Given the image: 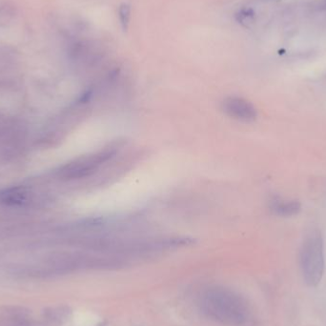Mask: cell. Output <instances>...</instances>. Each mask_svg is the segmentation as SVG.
Returning <instances> with one entry per match:
<instances>
[{"label": "cell", "mask_w": 326, "mask_h": 326, "mask_svg": "<svg viewBox=\"0 0 326 326\" xmlns=\"http://www.w3.org/2000/svg\"><path fill=\"white\" fill-rule=\"evenodd\" d=\"M118 18L123 31H127L131 20V7L127 3H122L118 8Z\"/></svg>", "instance_id": "8"}, {"label": "cell", "mask_w": 326, "mask_h": 326, "mask_svg": "<svg viewBox=\"0 0 326 326\" xmlns=\"http://www.w3.org/2000/svg\"><path fill=\"white\" fill-rule=\"evenodd\" d=\"M201 307L209 318L223 324L244 326L252 319V311L244 299L222 287L210 288L205 292Z\"/></svg>", "instance_id": "1"}, {"label": "cell", "mask_w": 326, "mask_h": 326, "mask_svg": "<svg viewBox=\"0 0 326 326\" xmlns=\"http://www.w3.org/2000/svg\"><path fill=\"white\" fill-rule=\"evenodd\" d=\"M271 211L280 217H292L298 215L302 210V204L297 200L274 199L270 204Z\"/></svg>", "instance_id": "6"}, {"label": "cell", "mask_w": 326, "mask_h": 326, "mask_svg": "<svg viewBox=\"0 0 326 326\" xmlns=\"http://www.w3.org/2000/svg\"><path fill=\"white\" fill-rule=\"evenodd\" d=\"M118 144H110L98 151L77 158L62 165L57 174L63 180H76L89 177L113 161L120 150Z\"/></svg>", "instance_id": "3"}, {"label": "cell", "mask_w": 326, "mask_h": 326, "mask_svg": "<svg viewBox=\"0 0 326 326\" xmlns=\"http://www.w3.org/2000/svg\"><path fill=\"white\" fill-rule=\"evenodd\" d=\"M222 109L227 117L240 122L251 123L257 117L256 107L249 100L240 96H228L224 98Z\"/></svg>", "instance_id": "4"}, {"label": "cell", "mask_w": 326, "mask_h": 326, "mask_svg": "<svg viewBox=\"0 0 326 326\" xmlns=\"http://www.w3.org/2000/svg\"><path fill=\"white\" fill-rule=\"evenodd\" d=\"M325 7H326V0L325 1Z\"/></svg>", "instance_id": "11"}, {"label": "cell", "mask_w": 326, "mask_h": 326, "mask_svg": "<svg viewBox=\"0 0 326 326\" xmlns=\"http://www.w3.org/2000/svg\"><path fill=\"white\" fill-rule=\"evenodd\" d=\"M18 15L16 6L8 0H0V26L13 23Z\"/></svg>", "instance_id": "7"}, {"label": "cell", "mask_w": 326, "mask_h": 326, "mask_svg": "<svg viewBox=\"0 0 326 326\" xmlns=\"http://www.w3.org/2000/svg\"><path fill=\"white\" fill-rule=\"evenodd\" d=\"M300 267L304 282L317 286L325 273V244L320 230L313 229L306 235L300 250Z\"/></svg>", "instance_id": "2"}, {"label": "cell", "mask_w": 326, "mask_h": 326, "mask_svg": "<svg viewBox=\"0 0 326 326\" xmlns=\"http://www.w3.org/2000/svg\"><path fill=\"white\" fill-rule=\"evenodd\" d=\"M254 16H255V12L253 11V9L244 8V9H242L240 12H238L237 20L239 21V23L245 25V24L252 21Z\"/></svg>", "instance_id": "10"}, {"label": "cell", "mask_w": 326, "mask_h": 326, "mask_svg": "<svg viewBox=\"0 0 326 326\" xmlns=\"http://www.w3.org/2000/svg\"><path fill=\"white\" fill-rule=\"evenodd\" d=\"M28 196L29 192L25 187H9L0 191V202L8 206H20L27 201Z\"/></svg>", "instance_id": "5"}, {"label": "cell", "mask_w": 326, "mask_h": 326, "mask_svg": "<svg viewBox=\"0 0 326 326\" xmlns=\"http://www.w3.org/2000/svg\"><path fill=\"white\" fill-rule=\"evenodd\" d=\"M45 315L49 320L53 322H60L68 316V310L64 307H58L51 309L49 312H46Z\"/></svg>", "instance_id": "9"}]
</instances>
